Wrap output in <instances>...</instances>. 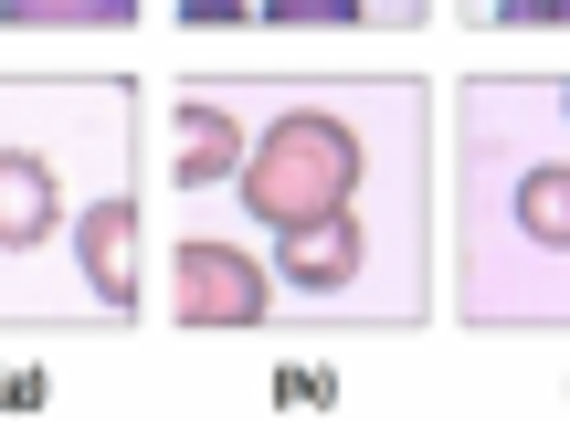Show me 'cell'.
Returning <instances> with one entry per match:
<instances>
[{
  "label": "cell",
  "mask_w": 570,
  "mask_h": 422,
  "mask_svg": "<svg viewBox=\"0 0 570 422\" xmlns=\"http://www.w3.org/2000/svg\"><path fill=\"white\" fill-rule=\"evenodd\" d=\"M244 159V106L223 75H169L159 85V190L169 202H223Z\"/></svg>",
  "instance_id": "6"
},
{
  "label": "cell",
  "mask_w": 570,
  "mask_h": 422,
  "mask_svg": "<svg viewBox=\"0 0 570 422\" xmlns=\"http://www.w3.org/2000/svg\"><path fill=\"white\" fill-rule=\"evenodd\" d=\"M433 306L487 338H560L570 317V85L465 75L433 96Z\"/></svg>",
  "instance_id": "1"
},
{
  "label": "cell",
  "mask_w": 570,
  "mask_h": 422,
  "mask_svg": "<svg viewBox=\"0 0 570 422\" xmlns=\"http://www.w3.org/2000/svg\"><path fill=\"white\" fill-rule=\"evenodd\" d=\"M42 402H53L42 370H0V412H42Z\"/></svg>",
  "instance_id": "11"
},
{
  "label": "cell",
  "mask_w": 570,
  "mask_h": 422,
  "mask_svg": "<svg viewBox=\"0 0 570 422\" xmlns=\"http://www.w3.org/2000/svg\"><path fill=\"white\" fill-rule=\"evenodd\" d=\"M169 32H254V0H159Z\"/></svg>",
  "instance_id": "10"
},
{
  "label": "cell",
  "mask_w": 570,
  "mask_h": 422,
  "mask_svg": "<svg viewBox=\"0 0 570 422\" xmlns=\"http://www.w3.org/2000/svg\"><path fill=\"white\" fill-rule=\"evenodd\" d=\"M244 106V159L223 180L233 233L370 222L433 254V85L423 75H223Z\"/></svg>",
  "instance_id": "2"
},
{
  "label": "cell",
  "mask_w": 570,
  "mask_h": 422,
  "mask_svg": "<svg viewBox=\"0 0 570 422\" xmlns=\"http://www.w3.org/2000/svg\"><path fill=\"white\" fill-rule=\"evenodd\" d=\"M475 11H487V0H454V21H475Z\"/></svg>",
  "instance_id": "12"
},
{
  "label": "cell",
  "mask_w": 570,
  "mask_h": 422,
  "mask_svg": "<svg viewBox=\"0 0 570 422\" xmlns=\"http://www.w3.org/2000/svg\"><path fill=\"white\" fill-rule=\"evenodd\" d=\"M148 0H0V32H63V42H106V32H138Z\"/></svg>",
  "instance_id": "7"
},
{
  "label": "cell",
  "mask_w": 570,
  "mask_h": 422,
  "mask_svg": "<svg viewBox=\"0 0 570 422\" xmlns=\"http://www.w3.org/2000/svg\"><path fill=\"white\" fill-rule=\"evenodd\" d=\"M159 306L169 327L190 338H233V327H275V275H265V243L233 233L212 202H180L159 243Z\"/></svg>",
  "instance_id": "4"
},
{
  "label": "cell",
  "mask_w": 570,
  "mask_h": 422,
  "mask_svg": "<svg viewBox=\"0 0 570 422\" xmlns=\"http://www.w3.org/2000/svg\"><path fill=\"white\" fill-rule=\"evenodd\" d=\"M127 75H0V327H96L63 233L106 180H138Z\"/></svg>",
  "instance_id": "3"
},
{
  "label": "cell",
  "mask_w": 570,
  "mask_h": 422,
  "mask_svg": "<svg viewBox=\"0 0 570 422\" xmlns=\"http://www.w3.org/2000/svg\"><path fill=\"white\" fill-rule=\"evenodd\" d=\"M275 412H338V381H327L317 360H285L275 370Z\"/></svg>",
  "instance_id": "9"
},
{
  "label": "cell",
  "mask_w": 570,
  "mask_h": 422,
  "mask_svg": "<svg viewBox=\"0 0 570 422\" xmlns=\"http://www.w3.org/2000/svg\"><path fill=\"white\" fill-rule=\"evenodd\" d=\"M63 264H75L96 327H138V306H148V190L106 180L96 202L75 212V233H63Z\"/></svg>",
  "instance_id": "5"
},
{
  "label": "cell",
  "mask_w": 570,
  "mask_h": 422,
  "mask_svg": "<svg viewBox=\"0 0 570 422\" xmlns=\"http://www.w3.org/2000/svg\"><path fill=\"white\" fill-rule=\"evenodd\" d=\"M254 32H381L370 21V0H254Z\"/></svg>",
  "instance_id": "8"
}]
</instances>
